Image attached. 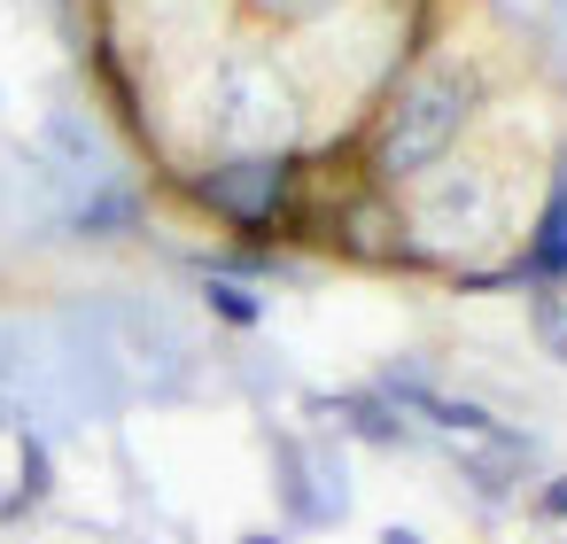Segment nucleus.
<instances>
[{
    "instance_id": "nucleus-3",
    "label": "nucleus",
    "mask_w": 567,
    "mask_h": 544,
    "mask_svg": "<svg viewBox=\"0 0 567 544\" xmlns=\"http://www.w3.org/2000/svg\"><path fill=\"white\" fill-rule=\"evenodd\" d=\"M528 273L536 280H567V179L551 187V203H544V218L528 234Z\"/></svg>"
},
{
    "instance_id": "nucleus-5",
    "label": "nucleus",
    "mask_w": 567,
    "mask_h": 544,
    "mask_svg": "<svg viewBox=\"0 0 567 544\" xmlns=\"http://www.w3.org/2000/svg\"><path fill=\"white\" fill-rule=\"evenodd\" d=\"M210 311H218L226 327H257V296H241L234 280H210Z\"/></svg>"
},
{
    "instance_id": "nucleus-6",
    "label": "nucleus",
    "mask_w": 567,
    "mask_h": 544,
    "mask_svg": "<svg viewBox=\"0 0 567 544\" xmlns=\"http://www.w3.org/2000/svg\"><path fill=\"white\" fill-rule=\"evenodd\" d=\"M536 335H544V350L567 358V304H544V311H536Z\"/></svg>"
},
{
    "instance_id": "nucleus-8",
    "label": "nucleus",
    "mask_w": 567,
    "mask_h": 544,
    "mask_svg": "<svg viewBox=\"0 0 567 544\" xmlns=\"http://www.w3.org/2000/svg\"><path fill=\"white\" fill-rule=\"evenodd\" d=\"M381 544H420V536L412 528H381Z\"/></svg>"
},
{
    "instance_id": "nucleus-1",
    "label": "nucleus",
    "mask_w": 567,
    "mask_h": 544,
    "mask_svg": "<svg viewBox=\"0 0 567 544\" xmlns=\"http://www.w3.org/2000/svg\"><path fill=\"white\" fill-rule=\"evenodd\" d=\"M482 110V71L466 55H427L396 79L389 110H381V133H373V172L381 179H427L458 156L466 125Z\"/></svg>"
},
{
    "instance_id": "nucleus-7",
    "label": "nucleus",
    "mask_w": 567,
    "mask_h": 544,
    "mask_svg": "<svg viewBox=\"0 0 567 544\" xmlns=\"http://www.w3.org/2000/svg\"><path fill=\"white\" fill-rule=\"evenodd\" d=\"M536 513H551V521H567V474H559V482H544V497H536Z\"/></svg>"
},
{
    "instance_id": "nucleus-2",
    "label": "nucleus",
    "mask_w": 567,
    "mask_h": 544,
    "mask_svg": "<svg viewBox=\"0 0 567 544\" xmlns=\"http://www.w3.org/2000/svg\"><path fill=\"white\" fill-rule=\"evenodd\" d=\"M288 187H296V164L272 156V148H257V156H226V164L195 172V203H203L210 218L241 226V234H265V226L288 211Z\"/></svg>"
},
{
    "instance_id": "nucleus-4",
    "label": "nucleus",
    "mask_w": 567,
    "mask_h": 544,
    "mask_svg": "<svg viewBox=\"0 0 567 544\" xmlns=\"http://www.w3.org/2000/svg\"><path fill=\"white\" fill-rule=\"evenodd\" d=\"M257 17H272V24H319V17H334L342 0H249Z\"/></svg>"
}]
</instances>
